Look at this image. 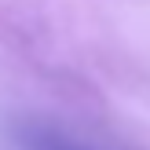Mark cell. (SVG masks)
<instances>
[{
	"label": "cell",
	"instance_id": "6da1fadb",
	"mask_svg": "<svg viewBox=\"0 0 150 150\" xmlns=\"http://www.w3.org/2000/svg\"><path fill=\"white\" fill-rule=\"evenodd\" d=\"M29 150H73V146H66L62 139H51V136H40V139H33V143H29Z\"/></svg>",
	"mask_w": 150,
	"mask_h": 150
}]
</instances>
